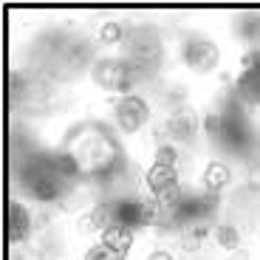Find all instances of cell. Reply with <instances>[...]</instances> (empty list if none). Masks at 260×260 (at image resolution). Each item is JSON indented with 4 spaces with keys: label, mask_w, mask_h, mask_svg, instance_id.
Segmentation results:
<instances>
[{
    "label": "cell",
    "mask_w": 260,
    "mask_h": 260,
    "mask_svg": "<svg viewBox=\"0 0 260 260\" xmlns=\"http://www.w3.org/2000/svg\"><path fill=\"white\" fill-rule=\"evenodd\" d=\"M93 82L105 91H119L127 96L130 85H133V74H130V65H124L122 59H102L93 65Z\"/></svg>",
    "instance_id": "obj_1"
},
{
    "label": "cell",
    "mask_w": 260,
    "mask_h": 260,
    "mask_svg": "<svg viewBox=\"0 0 260 260\" xmlns=\"http://www.w3.org/2000/svg\"><path fill=\"white\" fill-rule=\"evenodd\" d=\"M184 62H187L192 71L207 74L221 62V51H218V46L209 43V40H192V43H187V48H184Z\"/></svg>",
    "instance_id": "obj_2"
},
{
    "label": "cell",
    "mask_w": 260,
    "mask_h": 260,
    "mask_svg": "<svg viewBox=\"0 0 260 260\" xmlns=\"http://www.w3.org/2000/svg\"><path fill=\"white\" fill-rule=\"evenodd\" d=\"M147 116H150V111H147V105H144V99L127 93V96H122L116 102V122L124 133H136L147 122Z\"/></svg>",
    "instance_id": "obj_3"
},
{
    "label": "cell",
    "mask_w": 260,
    "mask_h": 260,
    "mask_svg": "<svg viewBox=\"0 0 260 260\" xmlns=\"http://www.w3.org/2000/svg\"><path fill=\"white\" fill-rule=\"evenodd\" d=\"M26 181H28V192H31L37 201H57L59 176L51 170V164H48V167H37L34 173H28Z\"/></svg>",
    "instance_id": "obj_4"
},
{
    "label": "cell",
    "mask_w": 260,
    "mask_h": 260,
    "mask_svg": "<svg viewBox=\"0 0 260 260\" xmlns=\"http://www.w3.org/2000/svg\"><path fill=\"white\" fill-rule=\"evenodd\" d=\"M113 223H122L127 229L147 226L144 221V201H119L113 204Z\"/></svg>",
    "instance_id": "obj_5"
},
{
    "label": "cell",
    "mask_w": 260,
    "mask_h": 260,
    "mask_svg": "<svg viewBox=\"0 0 260 260\" xmlns=\"http://www.w3.org/2000/svg\"><path fill=\"white\" fill-rule=\"evenodd\" d=\"M198 130V122H195V113L192 111H178L167 119V133L176 142H189Z\"/></svg>",
    "instance_id": "obj_6"
},
{
    "label": "cell",
    "mask_w": 260,
    "mask_h": 260,
    "mask_svg": "<svg viewBox=\"0 0 260 260\" xmlns=\"http://www.w3.org/2000/svg\"><path fill=\"white\" fill-rule=\"evenodd\" d=\"M113 223V207L111 204H96L88 215L79 218V232H105Z\"/></svg>",
    "instance_id": "obj_7"
},
{
    "label": "cell",
    "mask_w": 260,
    "mask_h": 260,
    "mask_svg": "<svg viewBox=\"0 0 260 260\" xmlns=\"http://www.w3.org/2000/svg\"><path fill=\"white\" fill-rule=\"evenodd\" d=\"M238 96L246 105H260V65L241 71V77H238Z\"/></svg>",
    "instance_id": "obj_8"
},
{
    "label": "cell",
    "mask_w": 260,
    "mask_h": 260,
    "mask_svg": "<svg viewBox=\"0 0 260 260\" xmlns=\"http://www.w3.org/2000/svg\"><path fill=\"white\" fill-rule=\"evenodd\" d=\"M102 243L108 249H113V252H119V254H127L130 246H133V229L122 226V223H111V226L102 232Z\"/></svg>",
    "instance_id": "obj_9"
},
{
    "label": "cell",
    "mask_w": 260,
    "mask_h": 260,
    "mask_svg": "<svg viewBox=\"0 0 260 260\" xmlns=\"http://www.w3.org/2000/svg\"><path fill=\"white\" fill-rule=\"evenodd\" d=\"M28 232H31V218H28V209L23 204L14 201L9 207V235L12 241H26Z\"/></svg>",
    "instance_id": "obj_10"
},
{
    "label": "cell",
    "mask_w": 260,
    "mask_h": 260,
    "mask_svg": "<svg viewBox=\"0 0 260 260\" xmlns=\"http://www.w3.org/2000/svg\"><path fill=\"white\" fill-rule=\"evenodd\" d=\"M173 184H178V170L170 167V164L153 161V167H150V173H147V187L153 189V192H161V189L173 187Z\"/></svg>",
    "instance_id": "obj_11"
},
{
    "label": "cell",
    "mask_w": 260,
    "mask_h": 260,
    "mask_svg": "<svg viewBox=\"0 0 260 260\" xmlns=\"http://www.w3.org/2000/svg\"><path fill=\"white\" fill-rule=\"evenodd\" d=\"M226 184H229V167L221 161H209L207 170H204V187H207V192L209 195L221 192Z\"/></svg>",
    "instance_id": "obj_12"
},
{
    "label": "cell",
    "mask_w": 260,
    "mask_h": 260,
    "mask_svg": "<svg viewBox=\"0 0 260 260\" xmlns=\"http://www.w3.org/2000/svg\"><path fill=\"white\" fill-rule=\"evenodd\" d=\"M241 232H238V226H232V223H221V226H215V243L223 249H229V252H235V249H241Z\"/></svg>",
    "instance_id": "obj_13"
},
{
    "label": "cell",
    "mask_w": 260,
    "mask_h": 260,
    "mask_svg": "<svg viewBox=\"0 0 260 260\" xmlns=\"http://www.w3.org/2000/svg\"><path fill=\"white\" fill-rule=\"evenodd\" d=\"M51 170L59 178H74L79 173V161H77V156H71V153H59V156L51 158Z\"/></svg>",
    "instance_id": "obj_14"
},
{
    "label": "cell",
    "mask_w": 260,
    "mask_h": 260,
    "mask_svg": "<svg viewBox=\"0 0 260 260\" xmlns=\"http://www.w3.org/2000/svg\"><path fill=\"white\" fill-rule=\"evenodd\" d=\"M122 40H124V28L116 20H111V23H105V26L99 28V43H102V46H116Z\"/></svg>",
    "instance_id": "obj_15"
},
{
    "label": "cell",
    "mask_w": 260,
    "mask_h": 260,
    "mask_svg": "<svg viewBox=\"0 0 260 260\" xmlns=\"http://www.w3.org/2000/svg\"><path fill=\"white\" fill-rule=\"evenodd\" d=\"M181 187L178 184H173V187H167V189H161V192H156V204L161 209H176L178 204H181Z\"/></svg>",
    "instance_id": "obj_16"
},
{
    "label": "cell",
    "mask_w": 260,
    "mask_h": 260,
    "mask_svg": "<svg viewBox=\"0 0 260 260\" xmlns=\"http://www.w3.org/2000/svg\"><path fill=\"white\" fill-rule=\"evenodd\" d=\"M85 260H124V254L108 249L105 243H96V246H91L88 252H85Z\"/></svg>",
    "instance_id": "obj_17"
},
{
    "label": "cell",
    "mask_w": 260,
    "mask_h": 260,
    "mask_svg": "<svg viewBox=\"0 0 260 260\" xmlns=\"http://www.w3.org/2000/svg\"><path fill=\"white\" fill-rule=\"evenodd\" d=\"M156 164H170V167H176L178 164V150L173 147V144H158L156 150Z\"/></svg>",
    "instance_id": "obj_18"
},
{
    "label": "cell",
    "mask_w": 260,
    "mask_h": 260,
    "mask_svg": "<svg viewBox=\"0 0 260 260\" xmlns=\"http://www.w3.org/2000/svg\"><path fill=\"white\" fill-rule=\"evenodd\" d=\"M204 130L209 133V139H221L223 136V116L207 113V116H204Z\"/></svg>",
    "instance_id": "obj_19"
},
{
    "label": "cell",
    "mask_w": 260,
    "mask_h": 260,
    "mask_svg": "<svg viewBox=\"0 0 260 260\" xmlns=\"http://www.w3.org/2000/svg\"><path fill=\"white\" fill-rule=\"evenodd\" d=\"M147 260H173V254L164 252V249H156V252H150V257H147Z\"/></svg>",
    "instance_id": "obj_20"
},
{
    "label": "cell",
    "mask_w": 260,
    "mask_h": 260,
    "mask_svg": "<svg viewBox=\"0 0 260 260\" xmlns=\"http://www.w3.org/2000/svg\"><path fill=\"white\" fill-rule=\"evenodd\" d=\"M229 260H246V252H238V254H232Z\"/></svg>",
    "instance_id": "obj_21"
}]
</instances>
